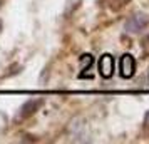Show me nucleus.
Instances as JSON below:
<instances>
[{
	"instance_id": "f257e3e1",
	"label": "nucleus",
	"mask_w": 149,
	"mask_h": 144,
	"mask_svg": "<svg viewBox=\"0 0 149 144\" xmlns=\"http://www.w3.org/2000/svg\"><path fill=\"white\" fill-rule=\"evenodd\" d=\"M149 24V17L146 14H134L131 15L127 20H126V24H124V30L126 32H129V34H139L141 30H144V29L148 27Z\"/></svg>"
},
{
	"instance_id": "f03ea898",
	"label": "nucleus",
	"mask_w": 149,
	"mask_h": 144,
	"mask_svg": "<svg viewBox=\"0 0 149 144\" xmlns=\"http://www.w3.org/2000/svg\"><path fill=\"white\" fill-rule=\"evenodd\" d=\"M42 106H44V99H30V101H27V102L19 109V114H17V117H15V121L19 122V121H22V119L30 117L32 114H35L37 111L40 109Z\"/></svg>"
},
{
	"instance_id": "7ed1b4c3",
	"label": "nucleus",
	"mask_w": 149,
	"mask_h": 144,
	"mask_svg": "<svg viewBox=\"0 0 149 144\" xmlns=\"http://www.w3.org/2000/svg\"><path fill=\"white\" fill-rule=\"evenodd\" d=\"M119 70L124 79H131L136 72V61L131 54H124L119 59Z\"/></svg>"
},
{
	"instance_id": "20e7f679",
	"label": "nucleus",
	"mask_w": 149,
	"mask_h": 144,
	"mask_svg": "<svg viewBox=\"0 0 149 144\" xmlns=\"http://www.w3.org/2000/svg\"><path fill=\"white\" fill-rule=\"evenodd\" d=\"M97 67H99V74H101L104 79L112 77V74H114V57H112L111 54L101 55Z\"/></svg>"
},
{
	"instance_id": "39448f33",
	"label": "nucleus",
	"mask_w": 149,
	"mask_h": 144,
	"mask_svg": "<svg viewBox=\"0 0 149 144\" xmlns=\"http://www.w3.org/2000/svg\"><path fill=\"white\" fill-rule=\"evenodd\" d=\"M86 127V121L82 119V117H74L70 124H69V131L72 132V134H79L82 129Z\"/></svg>"
},
{
	"instance_id": "423d86ee",
	"label": "nucleus",
	"mask_w": 149,
	"mask_h": 144,
	"mask_svg": "<svg viewBox=\"0 0 149 144\" xmlns=\"http://www.w3.org/2000/svg\"><path fill=\"white\" fill-rule=\"evenodd\" d=\"M81 3H82V0H67V2H65V10H64V15H65V17H70L77 8L81 7Z\"/></svg>"
},
{
	"instance_id": "0eeeda50",
	"label": "nucleus",
	"mask_w": 149,
	"mask_h": 144,
	"mask_svg": "<svg viewBox=\"0 0 149 144\" xmlns=\"http://www.w3.org/2000/svg\"><path fill=\"white\" fill-rule=\"evenodd\" d=\"M79 62H81L82 70H87V69H91V65L94 64V57H92L91 54H82L81 59H79Z\"/></svg>"
},
{
	"instance_id": "6e6552de",
	"label": "nucleus",
	"mask_w": 149,
	"mask_h": 144,
	"mask_svg": "<svg viewBox=\"0 0 149 144\" xmlns=\"http://www.w3.org/2000/svg\"><path fill=\"white\" fill-rule=\"evenodd\" d=\"M144 124H146V126H149V111L146 112V116H144Z\"/></svg>"
},
{
	"instance_id": "1a4fd4ad",
	"label": "nucleus",
	"mask_w": 149,
	"mask_h": 144,
	"mask_svg": "<svg viewBox=\"0 0 149 144\" xmlns=\"http://www.w3.org/2000/svg\"><path fill=\"white\" fill-rule=\"evenodd\" d=\"M142 42H144V45H146V47H149V35H148V37H144V40H142Z\"/></svg>"
},
{
	"instance_id": "9d476101",
	"label": "nucleus",
	"mask_w": 149,
	"mask_h": 144,
	"mask_svg": "<svg viewBox=\"0 0 149 144\" xmlns=\"http://www.w3.org/2000/svg\"><path fill=\"white\" fill-rule=\"evenodd\" d=\"M2 27H3V24H2V20H0V30H2Z\"/></svg>"
},
{
	"instance_id": "9b49d317",
	"label": "nucleus",
	"mask_w": 149,
	"mask_h": 144,
	"mask_svg": "<svg viewBox=\"0 0 149 144\" xmlns=\"http://www.w3.org/2000/svg\"><path fill=\"white\" fill-rule=\"evenodd\" d=\"M2 2H3V0H0V5H2Z\"/></svg>"
}]
</instances>
